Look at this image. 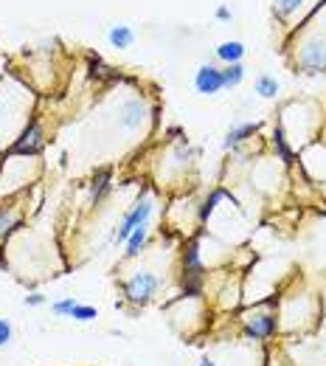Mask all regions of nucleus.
<instances>
[{"label":"nucleus","instance_id":"obj_7","mask_svg":"<svg viewBox=\"0 0 326 366\" xmlns=\"http://www.w3.org/2000/svg\"><path fill=\"white\" fill-rule=\"evenodd\" d=\"M194 87H197V93H203V96H214V93H220L225 85H223V71H217L214 65H200L197 73H194Z\"/></svg>","mask_w":326,"mask_h":366},{"label":"nucleus","instance_id":"obj_2","mask_svg":"<svg viewBox=\"0 0 326 366\" xmlns=\"http://www.w3.org/2000/svg\"><path fill=\"white\" fill-rule=\"evenodd\" d=\"M121 291H124V298H127L130 304L144 307V304H150V301L158 296L161 279H158L155 274H150V271H138L135 276H130L127 282H121Z\"/></svg>","mask_w":326,"mask_h":366},{"label":"nucleus","instance_id":"obj_13","mask_svg":"<svg viewBox=\"0 0 326 366\" xmlns=\"http://www.w3.org/2000/svg\"><path fill=\"white\" fill-rule=\"evenodd\" d=\"M244 57V45L240 40H228V43H223L220 48H217V60H223L225 65H231V63H240Z\"/></svg>","mask_w":326,"mask_h":366},{"label":"nucleus","instance_id":"obj_25","mask_svg":"<svg viewBox=\"0 0 326 366\" xmlns=\"http://www.w3.org/2000/svg\"><path fill=\"white\" fill-rule=\"evenodd\" d=\"M197 366H217V364H214V361H208V358H206V361H200V364H197Z\"/></svg>","mask_w":326,"mask_h":366},{"label":"nucleus","instance_id":"obj_9","mask_svg":"<svg viewBox=\"0 0 326 366\" xmlns=\"http://www.w3.org/2000/svg\"><path fill=\"white\" fill-rule=\"evenodd\" d=\"M259 122H244V124H234L228 133H225V141H223V146L225 149H237L240 144H244L247 139H253L256 133H259Z\"/></svg>","mask_w":326,"mask_h":366},{"label":"nucleus","instance_id":"obj_1","mask_svg":"<svg viewBox=\"0 0 326 366\" xmlns=\"http://www.w3.org/2000/svg\"><path fill=\"white\" fill-rule=\"evenodd\" d=\"M203 237V231H200ZM200 237L191 239L183 251V296L194 298L203 293V285H206V262L200 257Z\"/></svg>","mask_w":326,"mask_h":366},{"label":"nucleus","instance_id":"obj_4","mask_svg":"<svg viewBox=\"0 0 326 366\" xmlns=\"http://www.w3.org/2000/svg\"><path fill=\"white\" fill-rule=\"evenodd\" d=\"M152 200L150 198H141L127 215H124V220L118 222V228H116V242H127L130 239V234L135 231V228H141V225H147L150 222V215H152Z\"/></svg>","mask_w":326,"mask_h":366},{"label":"nucleus","instance_id":"obj_22","mask_svg":"<svg viewBox=\"0 0 326 366\" xmlns=\"http://www.w3.org/2000/svg\"><path fill=\"white\" fill-rule=\"evenodd\" d=\"M11 335H14V330H11V324H9L6 318H0V347H6V344L11 341Z\"/></svg>","mask_w":326,"mask_h":366},{"label":"nucleus","instance_id":"obj_21","mask_svg":"<svg viewBox=\"0 0 326 366\" xmlns=\"http://www.w3.org/2000/svg\"><path fill=\"white\" fill-rule=\"evenodd\" d=\"M77 304H79V301H77L74 296H68V298L54 301V304H51V313H54V316H68V318H71V313H74Z\"/></svg>","mask_w":326,"mask_h":366},{"label":"nucleus","instance_id":"obj_5","mask_svg":"<svg viewBox=\"0 0 326 366\" xmlns=\"http://www.w3.org/2000/svg\"><path fill=\"white\" fill-rule=\"evenodd\" d=\"M45 146V133H43V124L34 119V122H28V127L20 133V139L11 144V155H26V158H34V155H40V149Z\"/></svg>","mask_w":326,"mask_h":366},{"label":"nucleus","instance_id":"obj_18","mask_svg":"<svg viewBox=\"0 0 326 366\" xmlns=\"http://www.w3.org/2000/svg\"><path fill=\"white\" fill-rule=\"evenodd\" d=\"M242 79H244L242 63H231V65L223 68V85H225V87H237Z\"/></svg>","mask_w":326,"mask_h":366},{"label":"nucleus","instance_id":"obj_20","mask_svg":"<svg viewBox=\"0 0 326 366\" xmlns=\"http://www.w3.org/2000/svg\"><path fill=\"white\" fill-rule=\"evenodd\" d=\"M71 318H74V321H79V324H87V321L99 318V310H96V307H90V304H77V307H74V313H71Z\"/></svg>","mask_w":326,"mask_h":366},{"label":"nucleus","instance_id":"obj_14","mask_svg":"<svg viewBox=\"0 0 326 366\" xmlns=\"http://www.w3.org/2000/svg\"><path fill=\"white\" fill-rule=\"evenodd\" d=\"M273 149H276V155H279L284 163H293L296 152H293V146L287 144V136H284V127H281V124L273 130Z\"/></svg>","mask_w":326,"mask_h":366},{"label":"nucleus","instance_id":"obj_26","mask_svg":"<svg viewBox=\"0 0 326 366\" xmlns=\"http://www.w3.org/2000/svg\"><path fill=\"white\" fill-rule=\"evenodd\" d=\"M324 333H326V318H324Z\"/></svg>","mask_w":326,"mask_h":366},{"label":"nucleus","instance_id":"obj_17","mask_svg":"<svg viewBox=\"0 0 326 366\" xmlns=\"http://www.w3.org/2000/svg\"><path fill=\"white\" fill-rule=\"evenodd\" d=\"M20 220L23 217H20L14 209H9V206H6V209H0V239H3L6 234H11V231L20 225Z\"/></svg>","mask_w":326,"mask_h":366},{"label":"nucleus","instance_id":"obj_10","mask_svg":"<svg viewBox=\"0 0 326 366\" xmlns=\"http://www.w3.org/2000/svg\"><path fill=\"white\" fill-rule=\"evenodd\" d=\"M110 181H113V172H110V169L96 172L93 186H90V206H96V203H101V200H104V195L110 192Z\"/></svg>","mask_w":326,"mask_h":366},{"label":"nucleus","instance_id":"obj_8","mask_svg":"<svg viewBox=\"0 0 326 366\" xmlns=\"http://www.w3.org/2000/svg\"><path fill=\"white\" fill-rule=\"evenodd\" d=\"M144 119H147V107H144V102L141 99H130L124 107H121V127L124 130H138L141 124H144Z\"/></svg>","mask_w":326,"mask_h":366},{"label":"nucleus","instance_id":"obj_24","mask_svg":"<svg viewBox=\"0 0 326 366\" xmlns=\"http://www.w3.org/2000/svg\"><path fill=\"white\" fill-rule=\"evenodd\" d=\"M228 17H231V9L228 6H220L217 9V20H228Z\"/></svg>","mask_w":326,"mask_h":366},{"label":"nucleus","instance_id":"obj_16","mask_svg":"<svg viewBox=\"0 0 326 366\" xmlns=\"http://www.w3.org/2000/svg\"><path fill=\"white\" fill-rule=\"evenodd\" d=\"M225 198H231L225 189H214V192L206 198V203L200 206V222H206V220L211 217V212L217 209V203H220V200H225Z\"/></svg>","mask_w":326,"mask_h":366},{"label":"nucleus","instance_id":"obj_23","mask_svg":"<svg viewBox=\"0 0 326 366\" xmlns=\"http://www.w3.org/2000/svg\"><path fill=\"white\" fill-rule=\"evenodd\" d=\"M26 304L28 307H40V304H45V296L43 293H31V296H26Z\"/></svg>","mask_w":326,"mask_h":366},{"label":"nucleus","instance_id":"obj_3","mask_svg":"<svg viewBox=\"0 0 326 366\" xmlns=\"http://www.w3.org/2000/svg\"><path fill=\"white\" fill-rule=\"evenodd\" d=\"M296 68L304 73H324L326 71V40L313 37L307 40L296 54Z\"/></svg>","mask_w":326,"mask_h":366},{"label":"nucleus","instance_id":"obj_6","mask_svg":"<svg viewBox=\"0 0 326 366\" xmlns=\"http://www.w3.org/2000/svg\"><path fill=\"white\" fill-rule=\"evenodd\" d=\"M242 333L244 338H253V341H270L279 333V316L276 313H259L253 318H244Z\"/></svg>","mask_w":326,"mask_h":366},{"label":"nucleus","instance_id":"obj_15","mask_svg":"<svg viewBox=\"0 0 326 366\" xmlns=\"http://www.w3.org/2000/svg\"><path fill=\"white\" fill-rule=\"evenodd\" d=\"M253 90H256L262 99H276V96H279V82H276L270 73H262V76H256Z\"/></svg>","mask_w":326,"mask_h":366},{"label":"nucleus","instance_id":"obj_19","mask_svg":"<svg viewBox=\"0 0 326 366\" xmlns=\"http://www.w3.org/2000/svg\"><path fill=\"white\" fill-rule=\"evenodd\" d=\"M304 3H307V0H273V11H276L281 20H287V17H293Z\"/></svg>","mask_w":326,"mask_h":366},{"label":"nucleus","instance_id":"obj_11","mask_svg":"<svg viewBox=\"0 0 326 366\" xmlns=\"http://www.w3.org/2000/svg\"><path fill=\"white\" fill-rule=\"evenodd\" d=\"M147 239H150V222H147V225H141V228H135V231L130 234V239H127V251H124V259H135V257L141 254V248L147 245Z\"/></svg>","mask_w":326,"mask_h":366},{"label":"nucleus","instance_id":"obj_12","mask_svg":"<svg viewBox=\"0 0 326 366\" xmlns=\"http://www.w3.org/2000/svg\"><path fill=\"white\" fill-rule=\"evenodd\" d=\"M107 40H110L113 48H130V45L135 43V31H133L130 26H113V28L107 31Z\"/></svg>","mask_w":326,"mask_h":366}]
</instances>
